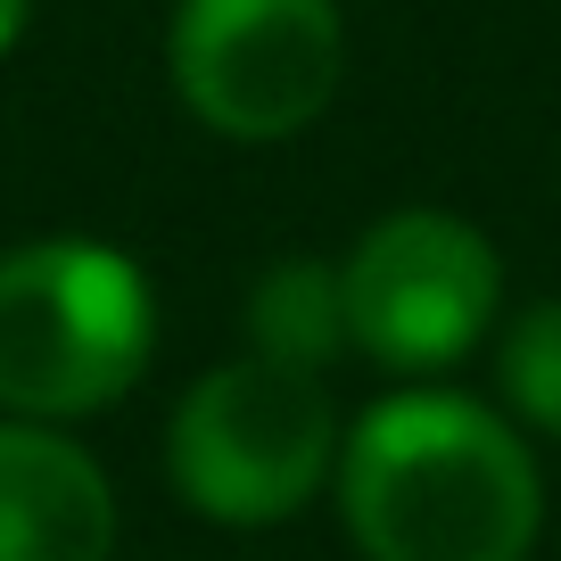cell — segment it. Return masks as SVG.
<instances>
[{"mask_svg":"<svg viewBox=\"0 0 561 561\" xmlns=\"http://www.w3.org/2000/svg\"><path fill=\"white\" fill-rule=\"evenodd\" d=\"M158 306L133 256L100 240H34L0 256V404L75 421L116 404L149 364Z\"/></svg>","mask_w":561,"mask_h":561,"instance_id":"7a4b0ae2","label":"cell"},{"mask_svg":"<svg viewBox=\"0 0 561 561\" xmlns=\"http://www.w3.org/2000/svg\"><path fill=\"white\" fill-rule=\"evenodd\" d=\"M248 339L264 364H289V371H322L339 347H347V289H339V264L314 256H289L256 280L248 298Z\"/></svg>","mask_w":561,"mask_h":561,"instance_id":"52a82bcc","label":"cell"},{"mask_svg":"<svg viewBox=\"0 0 561 561\" xmlns=\"http://www.w3.org/2000/svg\"><path fill=\"white\" fill-rule=\"evenodd\" d=\"M174 91L224 140H289L331 107L347 75L339 0H182Z\"/></svg>","mask_w":561,"mask_h":561,"instance_id":"277c9868","label":"cell"},{"mask_svg":"<svg viewBox=\"0 0 561 561\" xmlns=\"http://www.w3.org/2000/svg\"><path fill=\"white\" fill-rule=\"evenodd\" d=\"M165 462L191 512L224 528H273L331 479L339 404L322 371L240 355L182 397L174 430H165Z\"/></svg>","mask_w":561,"mask_h":561,"instance_id":"3957f363","label":"cell"},{"mask_svg":"<svg viewBox=\"0 0 561 561\" xmlns=\"http://www.w3.org/2000/svg\"><path fill=\"white\" fill-rule=\"evenodd\" d=\"M339 289H347V347H364L388 371H446L479 347L504 273L488 231L438 207H404L355 240Z\"/></svg>","mask_w":561,"mask_h":561,"instance_id":"5b68a950","label":"cell"},{"mask_svg":"<svg viewBox=\"0 0 561 561\" xmlns=\"http://www.w3.org/2000/svg\"><path fill=\"white\" fill-rule=\"evenodd\" d=\"M116 495L75 438L42 421L0 430V561H107Z\"/></svg>","mask_w":561,"mask_h":561,"instance_id":"8992f818","label":"cell"},{"mask_svg":"<svg viewBox=\"0 0 561 561\" xmlns=\"http://www.w3.org/2000/svg\"><path fill=\"white\" fill-rule=\"evenodd\" d=\"M25 9H34V0H0V50L25 34Z\"/></svg>","mask_w":561,"mask_h":561,"instance_id":"9c48e42d","label":"cell"},{"mask_svg":"<svg viewBox=\"0 0 561 561\" xmlns=\"http://www.w3.org/2000/svg\"><path fill=\"white\" fill-rule=\"evenodd\" d=\"M504 397L512 413L528 421V430H545V438H561V298L528 306L520 322H512L504 339Z\"/></svg>","mask_w":561,"mask_h":561,"instance_id":"ba28073f","label":"cell"},{"mask_svg":"<svg viewBox=\"0 0 561 561\" xmlns=\"http://www.w3.org/2000/svg\"><path fill=\"white\" fill-rule=\"evenodd\" d=\"M339 504L371 561H528L545 520L528 446L446 388L388 397L355 421Z\"/></svg>","mask_w":561,"mask_h":561,"instance_id":"6da1fadb","label":"cell"}]
</instances>
